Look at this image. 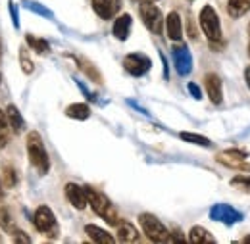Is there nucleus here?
I'll return each mask as SVG.
<instances>
[{
    "label": "nucleus",
    "instance_id": "e433bc0d",
    "mask_svg": "<svg viewBox=\"0 0 250 244\" xmlns=\"http://www.w3.org/2000/svg\"><path fill=\"white\" fill-rule=\"evenodd\" d=\"M143 2H156V0H143Z\"/></svg>",
    "mask_w": 250,
    "mask_h": 244
},
{
    "label": "nucleus",
    "instance_id": "ea45409f",
    "mask_svg": "<svg viewBox=\"0 0 250 244\" xmlns=\"http://www.w3.org/2000/svg\"><path fill=\"white\" fill-rule=\"evenodd\" d=\"M249 52H250V46H249Z\"/></svg>",
    "mask_w": 250,
    "mask_h": 244
},
{
    "label": "nucleus",
    "instance_id": "4be33fe9",
    "mask_svg": "<svg viewBox=\"0 0 250 244\" xmlns=\"http://www.w3.org/2000/svg\"><path fill=\"white\" fill-rule=\"evenodd\" d=\"M16 183H18L16 169H14L12 165H6V167L2 169V184H4V188H14Z\"/></svg>",
    "mask_w": 250,
    "mask_h": 244
},
{
    "label": "nucleus",
    "instance_id": "f8f14e48",
    "mask_svg": "<svg viewBox=\"0 0 250 244\" xmlns=\"http://www.w3.org/2000/svg\"><path fill=\"white\" fill-rule=\"evenodd\" d=\"M93 8L98 14V18L112 20L122 8V0H93Z\"/></svg>",
    "mask_w": 250,
    "mask_h": 244
},
{
    "label": "nucleus",
    "instance_id": "a878e982",
    "mask_svg": "<svg viewBox=\"0 0 250 244\" xmlns=\"http://www.w3.org/2000/svg\"><path fill=\"white\" fill-rule=\"evenodd\" d=\"M8 118L6 114L0 110V148H4L8 144Z\"/></svg>",
    "mask_w": 250,
    "mask_h": 244
},
{
    "label": "nucleus",
    "instance_id": "f03ea898",
    "mask_svg": "<svg viewBox=\"0 0 250 244\" xmlns=\"http://www.w3.org/2000/svg\"><path fill=\"white\" fill-rule=\"evenodd\" d=\"M27 152H29V160H31L33 167L41 175L48 173L50 160H48V154L44 150V144H42V141H41V137L37 133H29V137H27Z\"/></svg>",
    "mask_w": 250,
    "mask_h": 244
},
{
    "label": "nucleus",
    "instance_id": "4c0bfd02",
    "mask_svg": "<svg viewBox=\"0 0 250 244\" xmlns=\"http://www.w3.org/2000/svg\"><path fill=\"white\" fill-rule=\"evenodd\" d=\"M0 54H2V42H0Z\"/></svg>",
    "mask_w": 250,
    "mask_h": 244
},
{
    "label": "nucleus",
    "instance_id": "473e14b6",
    "mask_svg": "<svg viewBox=\"0 0 250 244\" xmlns=\"http://www.w3.org/2000/svg\"><path fill=\"white\" fill-rule=\"evenodd\" d=\"M14 237H16V243H31V239L27 235H20V231H16Z\"/></svg>",
    "mask_w": 250,
    "mask_h": 244
},
{
    "label": "nucleus",
    "instance_id": "9d476101",
    "mask_svg": "<svg viewBox=\"0 0 250 244\" xmlns=\"http://www.w3.org/2000/svg\"><path fill=\"white\" fill-rule=\"evenodd\" d=\"M245 160H247V152H243V150H227V152H221L218 156V162H221L227 167H233V169H249L250 171V165L245 163Z\"/></svg>",
    "mask_w": 250,
    "mask_h": 244
},
{
    "label": "nucleus",
    "instance_id": "f704fd0d",
    "mask_svg": "<svg viewBox=\"0 0 250 244\" xmlns=\"http://www.w3.org/2000/svg\"><path fill=\"white\" fill-rule=\"evenodd\" d=\"M2 196H4V184L0 183V200H2Z\"/></svg>",
    "mask_w": 250,
    "mask_h": 244
},
{
    "label": "nucleus",
    "instance_id": "2eb2a0df",
    "mask_svg": "<svg viewBox=\"0 0 250 244\" xmlns=\"http://www.w3.org/2000/svg\"><path fill=\"white\" fill-rule=\"evenodd\" d=\"M166 27H167V35L169 39L173 41H181V35H183V25H181V18L177 12H171L166 20Z\"/></svg>",
    "mask_w": 250,
    "mask_h": 244
},
{
    "label": "nucleus",
    "instance_id": "2f4dec72",
    "mask_svg": "<svg viewBox=\"0 0 250 244\" xmlns=\"http://www.w3.org/2000/svg\"><path fill=\"white\" fill-rule=\"evenodd\" d=\"M188 91H190V94H192L196 100H200V96H202V94H200V89H198L194 83H188Z\"/></svg>",
    "mask_w": 250,
    "mask_h": 244
},
{
    "label": "nucleus",
    "instance_id": "4468645a",
    "mask_svg": "<svg viewBox=\"0 0 250 244\" xmlns=\"http://www.w3.org/2000/svg\"><path fill=\"white\" fill-rule=\"evenodd\" d=\"M131 23H133V20H131V16L129 14H122L116 21H114V37L116 39H120V41H125L127 37H129V29H131Z\"/></svg>",
    "mask_w": 250,
    "mask_h": 244
},
{
    "label": "nucleus",
    "instance_id": "412c9836",
    "mask_svg": "<svg viewBox=\"0 0 250 244\" xmlns=\"http://www.w3.org/2000/svg\"><path fill=\"white\" fill-rule=\"evenodd\" d=\"M190 243L194 244H202V243H216V239L206 231V229H202V227H192L190 229Z\"/></svg>",
    "mask_w": 250,
    "mask_h": 244
},
{
    "label": "nucleus",
    "instance_id": "6e6552de",
    "mask_svg": "<svg viewBox=\"0 0 250 244\" xmlns=\"http://www.w3.org/2000/svg\"><path fill=\"white\" fill-rule=\"evenodd\" d=\"M210 217H212L214 221L223 223V225H233V223L243 221V214L237 212L233 206H227V204H216V206L210 210Z\"/></svg>",
    "mask_w": 250,
    "mask_h": 244
},
{
    "label": "nucleus",
    "instance_id": "dca6fc26",
    "mask_svg": "<svg viewBox=\"0 0 250 244\" xmlns=\"http://www.w3.org/2000/svg\"><path fill=\"white\" fill-rule=\"evenodd\" d=\"M118 239L122 243H135V241H139V233L131 223L120 221L118 223Z\"/></svg>",
    "mask_w": 250,
    "mask_h": 244
},
{
    "label": "nucleus",
    "instance_id": "cd10ccee",
    "mask_svg": "<svg viewBox=\"0 0 250 244\" xmlns=\"http://www.w3.org/2000/svg\"><path fill=\"white\" fill-rule=\"evenodd\" d=\"M23 4H25V8H29L31 12H37V14L46 16V18H52V12H50V10H46V8H44V6H41V4H35V2H29V0H25Z\"/></svg>",
    "mask_w": 250,
    "mask_h": 244
},
{
    "label": "nucleus",
    "instance_id": "ddd939ff",
    "mask_svg": "<svg viewBox=\"0 0 250 244\" xmlns=\"http://www.w3.org/2000/svg\"><path fill=\"white\" fill-rule=\"evenodd\" d=\"M204 85H206V92L210 96V100L214 104H221L223 100V92H221V79H219L216 73H208L204 77Z\"/></svg>",
    "mask_w": 250,
    "mask_h": 244
},
{
    "label": "nucleus",
    "instance_id": "c85d7f7f",
    "mask_svg": "<svg viewBox=\"0 0 250 244\" xmlns=\"http://www.w3.org/2000/svg\"><path fill=\"white\" fill-rule=\"evenodd\" d=\"M20 61H21L23 71H25V73H31V71H33V61L29 60V56H27V50H25V48H21V50H20Z\"/></svg>",
    "mask_w": 250,
    "mask_h": 244
},
{
    "label": "nucleus",
    "instance_id": "6ab92c4d",
    "mask_svg": "<svg viewBox=\"0 0 250 244\" xmlns=\"http://www.w3.org/2000/svg\"><path fill=\"white\" fill-rule=\"evenodd\" d=\"M250 10V0H229L227 2V12L231 18H241Z\"/></svg>",
    "mask_w": 250,
    "mask_h": 244
},
{
    "label": "nucleus",
    "instance_id": "c756f323",
    "mask_svg": "<svg viewBox=\"0 0 250 244\" xmlns=\"http://www.w3.org/2000/svg\"><path fill=\"white\" fill-rule=\"evenodd\" d=\"M81 67L85 69V73H87V75H91V77H93V81L100 83V73H98V71H94L93 65H87V61H83V63H81Z\"/></svg>",
    "mask_w": 250,
    "mask_h": 244
},
{
    "label": "nucleus",
    "instance_id": "393cba45",
    "mask_svg": "<svg viewBox=\"0 0 250 244\" xmlns=\"http://www.w3.org/2000/svg\"><path fill=\"white\" fill-rule=\"evenodd\" d=\"M181 139L183 141H187L190 144H198V146H212V141H208L206 137H202V135H194V133H181Z\"/></svg>",
    "mask_w": 250,
    "mask_h": 244
},
{
    "label": "nucleus",
    "instance_id": "58836bf2",
    "mask_svg": "<svg viewBox=\"0 0 250 244\" xmlns=\"http://www.w3.org/2000/svg\"><path fill=\"white\" fill-rule=\"evenodd\" d=\"M0 83H2V75H0Z\"/></svg>",
    "mask_w": 250,
    "mask_h": 244
},
{
    "label": "nucleus",
    "instance_id": "a211bd4d",
    "mask_svg": "<svg viewBox=\"0 0 250 244\" xmlns=\"http://www.w3.org/2000/svg\"><path fill=\"white\" fill-rule=\"evenodd\" d=\"M85 231H87V235L93 239L94 243H98V244H112L114 243V237H112L110 233H106L104 229L96 227V225H87V227H85Z\"/></svg>",
    "mask_w": 250,
    "mask_h": 244
},
{
    "label": "nucleus",
    "instance_id": "c9c22d12",
    "mask_svg": "<svg viewBox=\"0 0 250 244\" xmlns=\"http://www.w3.org/2000/svg\"><path fill=\"white\" fill-rule=\"evenodd\" d=\"M243 243H250V237H245V239H243Z\"/></svg>",
    "mask_w": 250,
    "mask_h": 244
},
{
    "label": "nucleus",
    "instance_id": "aec40b11",
    "mask_svg": "<svg viewBox=\"0 0 250 244\" xmlns=\"http://www.w3.org/2000/svg\"><path fill=\"white\" fill-rule=\"evenodd\" d=\"M65 114H67L69 118H73V120L83 122V120H87V118L91 116V108H89L87 104H71V106L65 110Z\"/></svg>",
    "mask_w": 250,
    "mask_h": 244
},
{
    "label": "nucleus",
    "instance_id": "20e7f679",
    "mask_svg": "<svg viewBox=\"0 0 250 244\" xmlns=\"http://www.w3.org/2000/svg\"><path fill=\"white\" fill-rule=\"evenodd\" d=\"M33 223H35L37 231H41L42 235H46V237H50V239H56V237H58V231H60V229H58V221H56V217H54L50 208L41 206V208L35 212Z\"/></svg>",
    "mask_w": 250,
    "mask_h": 244
},
{
    "label": "nucleus",
    "instance_id": "f257e3e1",
    "mask_svg": "<svg viewBox=\"0 0 250 244\" xmlns=\"http://www.w3.org/2000/svg\"><path fill=\"white\" fill-rule=\"evenodd\" d=\"M85 192H87V200L91 204V208L94 210V214H98L102 219H106L110 225H118L120 219L116 214V208L112 206V202L98 190H94L91 186H85Z\"/></svg>",
    "mask_w": 250,
    "mask_h": 244
},
{
    "label": "nucleus",
    "instance_id": "7ed1b4c3",
    "mask_svg": "<svg viewBox=\"0 0 250 244\" xmlns=\"http://www.w3.org/2000/svg\"><path fill=\"white\" fill-rule=\"evenodd\" d=\"M139 223H141L145 235H146L150 241H154V243H166V241H169L167 229H166V227L160 223V219L154 217L152 214H141L139 215Z\"/></svg>",
    "mask_w": 250,
    "mask_h": 244
},
{
    "label": "nucleus",
    "instance_id": "72a5a7b5",
    "mask_svg": "<svg viewBox=\"0 0 250 244\" xmlns=\"http://www.w3.org/2000/svg\"><path fill=\"white\" fill-rule=\"evenodd\" d=\"M245 77H247V85L250 87V65L247 67V69H245Z\"/></svg>",
    "mask_w": 250,
    "mask_h": 244
},
{
    "label": "nucleus",
    "instance_id": "b1692460",
    "mask_svg": "<svg viewBox=\"0 0 250 244\" xmlns=\"http://www.w3.org/2000/svg\"><path fill=\"white\" fill-rule=\"evenodd\" d=\"M27 44L31 46L35 52H39V54H46L48 48H50L44 39H39V37H33V35H27Z\"/></svg>",
    "mask_w": 250,
    "mask_h": 244
},
{
    "label": "nucleus",
    "instance_id": "7c9ffc66",
    "mask_svg": "<svg viewBox=\"0 0 250 244\" xmlns=\"http://www.w3.org/2000/svg\"><path fill=\"white\" fill-rule=\"evenodd\" d=\"M8 6H10V14H12V21H14V27H20V21H18V12H16V6H14V2H10Z\"/></svg>",
    "mask_w": 250,
    "mask_h": 244
},
{
    "label": "nucleus",
    "instance_id": "0eeeda50",
    "mask_svg": "<svg viewBox=\"0 0 250 244\" xmlns=\"http://www.w3.org/2000/svg\"><path fill=\"white\" fill-rule=\"evenodd\" d=\"M124 67L131 73V75L141 77V75H145V73L152 67V61H150L148 56L135 52V54H129V56H125L124 58Z\"/></svg>",
    "mask_w": 250,
    "mask_h": 244
},
{
    "label": "nucleus",
    "instance_id": "1a4fd4ad",
    "mask_svg": "<svg viewBox=\"0 0 250 244\" xmlns=\"http://www.w3.org/2000/svg\"><path fill=\"white\" fill-rule=\"evenodd\" d=\"M173 61H175V69L179 71V75H188L192 69V56L188 52L187 46L179 44L173 46Z\"/></svg>",
    "mask_w": 250,
    "mask_h": 244
},
{
    "label": "nucleus",
    "instance_id": "5701e85b",
    "mask_svg": "<svg viewBox=\"0 0 250 244\" xmlns=\"http://www.w3.org/2000/svg\"><path fill=\"white\" fill-rule=\"evenodd\" d=\"M0 227L6 231V233H10V235H14L18 229L14 227V221H12V215L8 212V208H0Z\"/></svg>",
    "mask_w": 250,
    "mask_h": 244
},
{
    "label": "nucleus",
    "instance_id": "423d86ee",
    "mask_svg": "<svg viewBox=\"0 0 250 244\" xmlns=\"http://www.w3.org/2000/svg\"><path fill=\"white\" fill-rule=\"evenodd\" d=\"M139 12H141V18H143V23L150 29V33L160 35L162 33V25H164V18H162L160 8H156L152 2H143Z\"/></svg>",
    "mask_w": 250,
    "mask_h": 244
},
{
    "label": "nucleus",
    "instance_id": "f3484780",
    "mask_svg": "<svg viewBox=\"0 0 250 244\" xmlns=\"http://www.w3.org/2000/svg\"><path fill=\"white\" fill-rule=\"evenodd\" d=\"M6 118H8L10 127L14 129V133H21V131L25 129V122H23V118H21V114H20V110H18L16 106H8Z\"/></svg>",
    "mask_w": 250,
    "mask_h": 244
},
{
    "label": "nucleus",
    "instance_id": "39448f33",
    "mask_svg": "<svg viewBox=\"0 0 250 244\" xmlns=\"http://www.w3.org/2000/svg\"><path fill=\"white\" fill-rule=\"evenodd\" d=\"M200 27L210 39V42H219L221 41V25L216 10L212 6H204L200 10Z\"/></svg>",
    "mask_w": 250,
    "mask_h": 244
},
{
    "label": "nucleus",
    "instance_id": "9b49d317",
    "mask_svg": "<svg viewBox=\"0 0 250 244\" xmlns=\"http://www.w3.org/2000/svg\"><path fill=\"white\" fill-rule=\"evenodd\" d=\"M65 196H67V200L71 202V206L77 208V210H85L87 204H89L85 188H81L79 184H75V183L65 184Z\"/></svg>",
    "mask_w": 250,
    "mask_h": 244
},
{
    "label": "nucleus",
    "instance_id": "bb28decb",
    "mask_svg": "<svg viewBox=\"0 0 250 244\" xmlns=\"http://www.w3.org/2000/svg\"><path fill=\"white\" fill-rule=\"evenodd\" d=\"M231 186H235V188H239V190L250 194V177H245V175L233 177V179H231Z\"/></svg>",
    "mask_w": 250,
    "mask_h": 244
}]
</instances>
